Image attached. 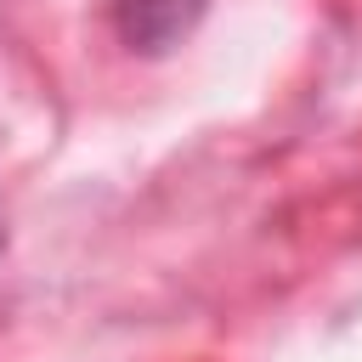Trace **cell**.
Segmentation results:
<instances>
[{
    "label": "cell",
    "mask_w": 362,
    "mask_h": 362,
    "mask_svg": "<svg viewBox=\"0 0 362 362\" xmlns=\"http://www.w3.org/2000/svg\"><path fill=\"white\" fill-rule=\"evenodd\" d=\"M113 17L130 51H170L204 17V0H113Z\"/></svg>",
    "instance_id": "6da1fadb"
}]
</instances>
